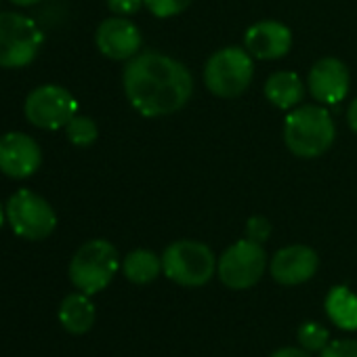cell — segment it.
<instances>
[{"instance_id": "16", "label": "cell", "mask_w": 357, "mask_h": 357, "mask_svg": "<svg viewBox=\"0 0 357 357\" xmlns=\"http://www.w3.org/2000/svg\"><path fill=\"white\" fill-rule=\"evenodd\" d=\"M59 321L70 334H86L95 324V305L84 292L68 294L59 305Z\"/></svg>"}, {"instance_id": "23", "label": "cell", "mask_w": 357, "mask_h": 357, "mask_svg": "<svg viewBox=\"0 0 357 357\" xmlns=\"http://www.w3.org/2000/svg\"><path fill=\"white\" fill-rule=\"evenodd\" d=\"M271 236V223L265 219V217H250L248 223H246V238L252 240V242H267Z\"/></svg>"}, {"instance_id": "19", "label": "cell", "mask_w": 357, "mask_h": 357, "mask_svg": "<svg viewBox=\"0 0 357 357\" xmlns=\"http://www.w3.org/2000/svg\"><path fill=\"white\" fill-rule=\"evenodd\" d=\"M66 137L70 139V143H74L78 147H89L97 141L99 128H97L95 120H91L89 116L76 114L66 126Z\"/></svg>"}, {"instance_id": "17", "label": "cell", "mask_w": 357, "mask_h": 357, "mask_svg": "<svg viewBox=\"0 0 357 357\" xmlns=\"http://www.w3.org/2000/svg\"><path fill=\"white\" fill-rule=\"evenodd\" d=\"M324 309L334 326L340 330H357V294L349 290L347 286H334L330 288Z\"/></svg>"}, {"instance_id": "26", "label": "cell", "mask_w": 357, "mask_h": 357, "mask_svg": "<svg viewBox=\"0 0 357 357\" xmlns=\"http://www.w3.org/2000/svg\"><path fill=\"white\" fill-rule=\"evenodd\" d=\"M347 122H349L351 130L357 135V97L351 101V105H349V109H347Z\"/></svg>"}, {"instance_id": "21", "label": "cell", "mask_w": 357, "mask_h": 357, "mask_svg": "<svg viewBox=\"0 0 357 357\" xmlns=\"http://www.w3.org/2000/svg\"><path fill=\"white\" fill-rule=\"evenodd\" d=\"M147 11L160 20H168L174 15H181L190 5L192 0H143Z\"/></svg>"}, {"instance_id": "9", "label": "cell", "mask_w": 357, "mask_h": 357, "mask_svg": "<svg viewBox=\"0 0 357 357\" xmlns=\"http://www.w3.org/2000/svg\"><path fill=\"white\" fill-rule=\"evenodd\" d=\"M24 114L28 122L38 128L59 130L66 128L68 122L78 114V101L59 84H43L26 97Z\"/></svg>"}, {"instance_id": "2", "label": "cell", "mask_w": 357, "mask_h": 357, "mask_svg": "<svg viewBox=\"0 0 357 357\" xmlns=\"http://www.w3.org/2000/svg\"><path fill=\"white\" fill-rule=\"evenodd\" d=\"M334 137V120L321 105H298L286 116L284 141L296 158H317L326 153L332 147Z\"/></svg>"}, {"instance_id": "4", "label": "cell", "mask_w": 357, "mask_h": 357, "mask_svg": "<svg viewBox=\"0 0 357 357\" xmlns=\"http://www.w3.org/2000/svg\"><path fill=\"white\" fill-rule=\"evenodd\" d=\"M120 269L118 250L107 240H91L82 244L70 261V280L84 294H97L109 286Z\"/></svg>"}, {"instance_id": "5", "label": "cell", "mask_w": 357, "mask_h": 357, "mask_svg": "<svg viewBox=\"0 0 357 357\" xmlns=\"http://www.w3.org/2000/svg\"><path fill=\"white\" fill-rule=\"evenodd\" d=\"M45 45L40 26L28 15L0 13V68L17 70L30 66Z\"/></svg>"}, {"instance_id": "13", "label": "cell", "mask_w": 357, "mask_h": 357, "mask_svg": "<svg viewBox=\"0 0 357 357\" xmlns=\"http://www.w3.org/2000/svg\"><path fill=\"white\" fill-rule=\"evenodd\" d=\"M317 267H319L317 252L305 244H292L280 248L269 263L271 278L282 286H298L309 282L317 273Z\"/></svg>"}, {"instance_id": "22", "label": "cell", "mask_w": 357, "mask_h": 357, "mask_svg": "<svg viewBox=\"0 0 357 357\" xmlns=\"http://www.w3.org/2000/svg\"><path fill=\"white\" fill-rule=\"evenodd\" d=\"M319 357H357V340L342 338V340L328 342L321 349Z\"/></svg>"}, {"instance_id": "3", "label": "cell", "mask_w": 357, "mask_h": 357, "mask_svg": "<svg viewBox=\"0 0 357 357\" xmlns=\"http://www.w3.org/2000/svg\"><path fill=\"white\" fill-rule=\"evenodd\" d=\"M162 271L168 280L185 288H198L213 280L217 271L215 252L196 240H178L166 246L162 255Z\"/></svg>"}, {"instance_id": "12", "label": "cell", "mask_w": 357, "mask_h": 357, "mask_svg": "<svg viewBox=\"0 0 357 357\" xmlns=\"http://www.w3.org/2000/svg\"><path fill=\"white\" fill-rule=\"evenodd\" d=\"M307 86L317 103L336 105L349 93L351 86L349 68L336 57H324L315 61V66L309 70Z\"/></svg>"}, {"instance_id": "1", "label": "cell", "mask_w": 357, "mask_h": 357, "mask_svg": "<svg viewBox=\"0 0 357 357\" xmlns=\"http://www.w3.org/2000/svg\"><path fill=\"white\" fill-rule=\"evenodd\" d=\"M122 86L130 105L147 118L178 112L194 93L190 70L181 61L155 51L128 59L122 72Z\"/></svg>"}, {"instance_id": "24", "label": "cell", "mask_w": 357, "mask_h": 357, "mask_svg": "<svg viewBox=\"0 0 357 357\" xmlns=\"http://www.w3.org/2000/svg\"><path fill=\"white\" fill-rule=\"evenodd\" d=\"M143 5H145L143 0H107V9L114 15H120V17L137 13Z\"/></svg>"}, {"instance_id": "25", "label": "cell", "mask_w": 357, "mask_h": 357, "mask_svg": "<svg viewBox=\"0 0 357 357\" xmlns=\"http://www.w3.org/2000/svg\"><path fill=\"white\" fill-rule=\"evenodd\" d=\"M271 357H311V355L303 347H282L275 353H271Z\"/></svg>"}, {"instance_id": "7", "label": "cell", "mask_w": 357, "mask_h": 357, "mask_svg": "<svg viewBox=\"0 0 357 357\" xmlns=\"http://www.w3.org/2000/svg\"><path fill=\"white\" fill-rule=\"evenodd\" d=\"M7 221L20 238L30 242L49 238L57 227L53 206L32 190H17L7 200Z\"/></svg>"}, {"instance_id": "10", "label": "cell", "mask_w": 357, "mask_h": 357, "mask_svg": "<svg viewBox=\"0 0 357 357\" xmlns=\"http://www.w3.org/2000/svg\"><path fill=\"white\" fill-rule=\"evenodd\" d=\"M43 164L40 145L26 132L0 137V172L11 178H28Z\"/></svg>"}, {"instance_id": "18", "label": "cell", "mask_w": 357, "mask_h": 357, "mask_svg": "<svg viewBox=\"0 0 357 357\" xmlns=\"http://www.w3.org/2000/svg\"><path fill=\"white\" fill-rule=\"evenodd\" d=\"M122 273L132 284H149L162 273V259L147 248L130 250L122 261Z\"/></svg>"}, {"instance_id": "20", "label": "cell", "mask_w": 357, "mask_h": 357, "mask_svg": "<svg viewBox=\"0 0 357 357\" xmlns=\"http://www.w3.org/2000/svg\"><path fill=\"white\" fill-rule=\"evenodd\" d=\"M296 338H298V344L307 351H321L328 340H330V332L317 324V321H307L298 328L296 332Z\"/></svg>"}, {"instance_id": "11", "label": "cell", "mask_w": 357, "mask_h": 357, "mask_svg": "<svg viewBox=\"0 0 357 357\" xmlns=\"http://www.w3.org/2000/svg\"><path fill=\"white\" fill-rule=\"evenodd\" d=\"M95 45L103 57L114 61H128L139 55L141 32L130 20L116 15L99 24L95 32Z\"/></svg>"}, {"instance_id": "8", "label": "cell", "mask_w": 357, "mask_h": 357, "mask_svg": "<svg viewBox=\"0 0 357 357\" xmlns=\"http://www.w3.org/2000/svg\"><path fill=\"white\" fill-rule=\"evenodd\" d=\"M267 269V252L263 244L252 240H240L231 244L217 261V273L221 282L231 290L252 288Z\"/></svg>"}, {"instance_id": "14", "label": "cell", "mask_w": 357, "mask_h": 357, "mask_svg": "<svg viewBox=\"0 0 357 357\" xmlns=\"http://www.w3.org/2000/svg\"><path fill=\"white\" fill-rule=\"evenodd\" d=\"M244 45L255 59H263V61L282 59L292 47V32L282 22L265 20L248 28L244 36Z\"/></svg>"}, {"instance_id": "28", "label": "cell", "mask_w": 357, "mask_h": 357, "mask_svg": "<svg viewBox=\"0 0 357 357\" xmlns=\"http://www.w3.org/2000/svg\"><path fill=\"white\" fill-rule=\"evenodd\" d=\"M5 221H7V206H3V202H0V229H3Z\"/></svg>"}, {"instance_id": "27", "label": "cell", "mask_w": 357, "mask_h": 357, "mask_svg": "<svg viewBox=\"0 0 357 357\" xmlns=\"http://www.w3.org/2000/svg\"><path fill=\"white\" fill-rule=\"evenodd\" d=\"M11 3L17 5V7H34V5L43 3V0H11Z\"/></svg>"}, {"instance_id": "6", "label": "cell", "mask_w": 357, "mask_h": 357, "mask_svg": "<svg viewBox=\"0 0 357 357\" xmlns=\"http://www.w3.org/2000/svg\"><path fill=\"white\" fill-rule=\"evenodd\" d=\"M255 57L238 47H225L211 55L204 66L206 89L223 99H234L242 95L255 76Z\"/></svg>"}, {"instance_id": "15", "label": "cell", "mask_w": 357, "mask_h": 357, "mask_svg": "<svg viewBox=\"0 0 357 357\" xmlns=\"http://www.w3.org/2000/svg\"><path fill=\"white\" fill-rule=\"evenodd\" d=\"M265 97L280 109H294L305 99V84L294 72H275L265 82Z\"/></svg>"}]
</instances>
